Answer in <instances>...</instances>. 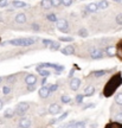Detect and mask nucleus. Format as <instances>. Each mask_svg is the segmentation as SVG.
I'll return each mask as SVG.
<instances>
[{"mask_svg":"<svg viewBox=\"0 0 122 128\" xmlns=\"http://www.w3.org/2000/svg\"><path fill=\"white\" fill-rule=\"evenodd\" d=\"M122 84V75L121 72H118L115 74L114 76L110 77L107 84H106V87L103 89V95L106 97H110V96L113 95L114 92H116L118 89V87Z\"/></svg>","mask_w":122,"mask_h":128,"instance_id":"f257e3e1","label":"nucleus"},{"mask_svg":"<svg viewBox=\"0 0 122 128\" xmlns=\"http://www.w3.org/2000/svg\"><path fill=\"white\" fill-rule=\"evenodd\" d=\"M7 43L13 46H30L36 43V39L34 38H16V39L8 40Z\"/></svg>","mask_w":122,"mask_h":128,"instance_id":"f03ea898","label":"nucleus"},{"mask_svg":"<svg viewBox=\"0 0 122 128\" xmlns=\"http://www.w3.org/2000/svg\"><path fill=\"white\" fill-rule=\"evenodd\" d=\"M28 108H30V103H28V102H20V103L17 104V107H16V114L23 116L27 110H28Z\"/></svg>","mask_w":122,"mask_h":128,"instance_id":"7ed1b4c3","label":"nucleus"},{"mask_svg":"<svg viewBox=\"0 0 122 128\" xmlns=\"http://www.w3.org/2000/svg\"><path fill=\"white\" fill-rule=\"evenodd\" d=\"M56 26H57V28H58L60 32L66 33V32L69 31V24L65 19H58L57 23H56Z\"/></svg>","mask_w":122,"mask_h":128,"instance_id":"20e7f679","label":"nucleus"},{"mask_svg":"<svg viewBox=\"0 0 122 128\" xmlns=\"http://www.w3.org/2000/svg\"><path fill=\"white\" fill-rule=\"evenodd\" d=\"M69 86H70V89H71V90L76 92V90H78V88L81 87V80H80V78H76V77L71 78Z\"/></svg>","mask_w":122,"mask_h":128,"instance_id":"39448f33","label":"nucleus"},{"mask_svg":"<svg viewBox=\"0 0 122 128\" xmlns=\"http://www.w3.org/2000/svg\"><path fill=\"white\" fill-rule=\"evenodd\" d=\"M104 54L102 50H100V49H95V50H92L90 52V57L92 60H101V58H103L104 57Z\"/></svg>","mask_w":122,"mask_h":128,"instance_id":"423d86ee","label":"nucleus"},{"mask_svg":"<svg viewBox=\"0 0 122 128\" xmlns=\"http://www.w3.org/2000/svg\"><path fill=\"white\" fill-rule=\"evenodd\" d=\"M60 106L58 104V103H52V104L49 107V113L51 115H57L60 113Z\"/></svg>","mask_w":122,"mask_h":128,"instance_id":"0eeeda50","label":"nucleus"},{"mask_svg":"<svg viewBox=\"0 0 122 128\" xmlns=\"http://www.w3.org/2000/svg\"><path fill=\"white\" fill-rule=\"evenodd\" d=\"M31 127V120L27 118H22L19 120V128H30Z\"/></svg>","mask_w":122,"mask_h":128,"instance_id":"6e6552de","label":"nucleus"},{"mask_svg":"<svg viewBox=\"0 0 122 128\" xmlns=\"http://www.w3.org/2000/svg\"><path fill=\"white\" fill-rule=\"evenodd\" d=\"M104 52H106V54H107V56H109V57H114V56L116 55V46L107 45V48H106Z\"/></svg>","mask_w":122,"mask_h":128,"instance_id":"1a4fd4ad","label":"nucleus"},{"mask_svg":"<svg viewBox=\"0 0 122 128\" xmlns=\"http://www.w3.org/2000/svg\"><path fill=\"white\" fill-rule=\"evenodd\" d=\"M39 97L40 98H48L50 95V89L48 87H42L40 89H39Z\"/></svg>","mask_w":122,"mask_h":128,"instance_id":"9d476101","label":"nucleus"},{"mask_svg":"<svg viewBox=\"0 0 122 128\" xmlns=\"http://www.w3.org/2000/svg\"><path fill=\"white\" fill-rule=\"evenodd\" d=\"M25 83L27 86H32V84H36L37 83V77L32 74H28L26 77H25Z\"/></svg>","mask_w":122,"mask_h":128,"instance_id":"9b49d317","label":"nucleus"},{"mask_svg":"<svg viewBox=\"0 0 122 128\" xmlns=\"http://www.w3.org/2000/svg\"><path fill=\"white\" fill-rule=\"evenodd\" d=\"M62 54L63 55H66V56H71L75 54V49H74V46L72 45H66L64 49H62Z\"/></svg>","mask_w":122,"mask_h":128,"instance_id":"f8f14e48","label":"nucleus"},{"mask_svg":"<svg viewBox=\"0 0 122 128\" xmlns=\"http://www.w3.org/2000/svg\"><path fill=\"white\" fill-rule=\"evenodd\" d=\"M98 8V4H95V2H90L86 6V12H96Z\"/></svg>","mask_w":122,"mask_h":128,"instance_id":"ddd939ff","label":"nucleus"},{"mask_svg":"<svg viewBox=\"0 0 122 128\" xmlns=\"http://www.w3.org/2000/svg\"><path fill=\"white\" fill-rule=\"evenodd\" d=\"M16 22L18 24H24L26 23V14L25 13H18L16 16Z\"/></svg>","mask_w":122,"mask_h":128,"instance_id":"4468645a","label":"nucleus"},{"mask_svg":"<svg viewBox=\"0 0 122 128\" xmlns=\"http://www.w3.org/2000/svg\"><path fill=\"white\" fill-rule=\"evenodd\" d=\"M12 6H13L14 8H23V7H26L27 5H26V2H24V1L13 0V1H12Z\"/></svg>","mask_w":122,"mask_h":128,"instance_id":"2eb2a0df","label":"nucleus"},{"mask_svg":"<svg viewBox=\"0 0 122 128\" xmlns=\"http://www.w3.org/2000/svg\"><path fill=\"white\" fill-rule=\"evenodd\" d=\"M84 96H92L94 92H95V87L94 86H88V87L84 89Z\"/></svg>","mask_w":122,"mask_h":128,"instance_id":"dca6fc26","label":"nucleus"},{"mask_svg":"<svg viewBox=\"0 0 122 128\" xmlns=\"http://www.w3.org/2000/svg\"><path fill=\"white\" fill-rule=\"evenodd\" d=\"M40 6L44 10H49V8H51L52 2H51V0H42V1H40Z\"/></svg>","mask_w":122,"mask_h":128,"instance_id":"f3484780","label":"nucleus"},{"mask_svg":"<svg viewBox=\"0 0 122 128\" xmlns=\"http://www.w3.org/2000/svg\"><path fill=\"white\" fill-rule=\"evenodd\" d=\"M16 114V112L13 109H6V112L4 113V118L5 119H12Z\"/></svg>","mask_w":122,"mask_h":128,"instance_id":"a211bd4d","label":"nucleus"},{"mask_svg":"<svg viewBox=\"0 0 122 128\" xmlns=\"http://www.w3.org/2000/svg\"><path fill=\"white\" fill-rule=\"evenodd\" d=\"M106 74H107V70H96V71L92 72V75H94V77L100 78V77H102V76H104Z\"/></svg>","mask_w":122,"mask_h":128,"instance_id":"6ab92c4d","label":"nucleus"},{"mask_svg":"<svg viewBox=\"0 0 122 128\" xmlns=\"http://www.w3.org/2000/svg\"><path fill=\"white\" fill-rule=\"evenodd\" d=\"M109 7V2L107 0H101L98 2V8L100 10H106Z\"/></svg>","mask_w":122,"mask_h":128,"instance_id":"aec40b11","label":"nucleus"},{"mask_svg":"<svg viewBox=\"0 0 122 128\" xmlns=\"http://www.w3.org/2000/svg\"><path fill=\"white\" fill-rule=\"evenodd\" d=\"M77 34L80 37H82V38H86V37H88V30L84 28H82L78 30V32H77Z\"/></svg>","mask_w":122,"mask_h":128,"instance_id":"412c9836","label":"nucleus"},{"mask_svg":"<svg viewBox=\"0 0 122 128\" xmlns=\"http://www.w3.org/2000/svg\"><path fill=\"white\" fill-rule=\"evenodd\" d=\"M104 128H122V124L118 122V121H115V122H112V124H107Z\"/></svg>","mask_w":122,"mask_h":128,"instance_id":"4be33fe9","label":"nucleus"},{"mask_svg":"<svg viewBox=\"0 0 122 128\" xmlns=\"http://www.w3.org/2000/svg\"><path fill=\"white\" fill-rule=\"evenodd\" d=\"M116 55L122 60V40L118 44V46H116Z\"/></svg>","mask_w":122,"mask_h":128,"instance_id":"5701e85b","label":"nucleus"},{"mask_svg":"<svg viewBox=\"0 0 122 128\" xmlns=\"http://www.w3.org/2000/svg\"><path fill=\"white\" fill-rule=\"evenodd\" d=\"M46 18H48V20L49 22H54V23H57V20H58V18H57V16L54 13H50L46 16Z\"/></svg>","mask_w":122,"mask_h":128,"instance_id":"b1692460","label":"nucleus"},{"mask_svg":"<svg viewBox=\"0 0 122 128\" xmlns=\"http://www.w3.org/2000/svg\"><path fill=\"white\" fill-rule=\"evenodd\" d=\"M38 72L40 74V76H43V77H48V76L51 75V71H50V70H46V69H42Z\"/></svg>","mask_w":122,"mask_h":128,"instance_id":"393cba45","label":"nucleus"},{"mask_svg":"<svg viewBox=\"0 0 122 128\" xmlns=\"http://www.w3.org/2000/svg\"><path fill=\"white\" fill-rule=\"evenodd\" d=\"M115 102H116V104L122 107V92H118V95L115 96Z\"/></svg>","mask_w":122,"mask_h":128,"instance_id":"a878e982","label":"nucleus"},{"mask_svg":"<svg viewBox=\"0 0 122 128\" xmlns=\"http://www.w3.org/2000/svg\"><path fill=\"white\" fill-rule=\"evenodd\" d=\"M60 101L63 102L64 104H66L69 102H71V98H70V96H68V95H62L60 96Z\"/></svg>","mask_w":122,"mask_h":128,"instance_id":"bb28decb","label":"nucleus"},{"mask_svg":"<svg viewBox=\"0 0 122 128\" xmlns=\"http://www.w3.org/2000/svg\"><path fill=\"white\" fill-rule=\"evenodd\" d=\"M51 2H52L54 7H59L60 5L63 4V0H51Z\"/></svg>","mask_w":122,"mask_h":128,"instance_id":"cd10ccee","label":"nucleus"},{"mask_svg":"<svg viewBox=\"0 0 122 128\" xmlns=\"http://www.w3.org/2000/svg\"><path fill=\"white\" fill-rule=\"evenodd\" d=\"M50 49H51L52 51H57V50L60 49V45H59V43H56V42H54L52 45H50Z\"/></svg>","mask_w":122,"mask_h":128,"instance_id":"c85d7f7f","label":"nucleus"},{"mask_svg":"<svg viewBox=\"0 0 122 128\" xmlns=\"http://www.w3.org/2000/svg\"><path fill=\"white\" fill-rule=\"evenodd\" d=\"M59 40L69 43V42H74V38H72V37H59Z\"/></svg>","mask_w":122,"mask_h":128,"instance_id":"c756f323","label":"nucleus"},{"mask_svg":"<svg viewBox=\"0 0 122 128\" xmlns=\"http://www.w3.org/2000/svg\"><path fill=\"white\" fill-rule=\"evenodd\" d=\"M31 28L32 30H33V31L34 32H38V31H40V26H39V25H38V24H32L31 25Z\"/></svg>","mask_w":122,"mask_h":128,"instance_id":"7c9ffc66","label":"nucleus"},{"mask_svg":"<svg viewBox=\"0 0 122 128\" xmlns=\"http://www.w3.org/2000/svg\"><path fill=\"white\" fill-rule=\"evenodd\" d=\"M115 20H116V23H118V25H122V13H118V16H116Z\"/></svg>","mask_w":122,"mask_h":128,"instance_id":"2f4dec72","label":"nucleus"},{"mask_svg":"<svg viewBox=\"0 0 122 128\" xmlns=\"http://www.w3.org/2000/svg\"><path fill=\"white\" fill-rule=\"evenodd\" d=\"M42 42H43V44H44V45H52V44H54V40H51V39H43V40H42Z\"/></svg>","mask_w":122,"mask_h":128,"instance_id":"473e14b6","label":"nucleus"},{"mask_svg":"<svg viewBox=\"0 0 122 128\" xmlns=\"http://www.w3.org/2000/svg\"><path fill=\"white\" fill-rule=\"evenodd\" d=\"M76 128H86V122H83V121L76 122Z\"/></svg>","mask_w":122,"mask_h":128,"instance_id":"72a5a7b5","label":"nucleus"},{"mask_svg":"<svg viewBox=\"0 0 122 128\" xmlns=\"http://www.w3.org/2000/svg\"><path fill=\"white\" fill-rule=\"evenodd\" d=\"M115 121H118V122H122V112L121 113H118V114L115 115Z\"/></svg>","mask_w":122,"mask_h":128,"instance_id":"f704fd0d","label":"nucleus"},{"mask_svg":"<svg viewBox=\"0 0 122 128\" xmlns=\"http://www.w3.org/2000/svg\"><path fill=\"white\" fill-rule=\"evenodd\" d=\"M83 98H84V95H81V94H80V95L76 96V102L77 103H82V102H83Z\"/></svg>","mask_w":122,"mask_h":128,"instance_id":"c9c22d12","label":"nucleus"},{"mask_svg":"<svg viewBox=\"0 0 122 128\" xmlns=\"http://www.w3.org/2000/svg\"><path fill=\"white\" fill-rule=\"evenodd\" d=\"M69 115V112H65V113H63V114L59 116V119H58V121H63V120H65L66 119V116Z\"/></svg>","mask_w":122,"mask_h":128,"instance_id":"e433bc0d","label":"nucleus"},{"mask_svg":"<svg viewBox=\"0 0 122 128\" xmlns=\"http://www.w3.org/2000/svg\"><path fill=\"white\" fill-rule=\"evenodd\" d=\"M8 0H0V7H6L8 5Z\"/></svg>","mask_w":122,"mask_h":128,"instance_id":"4c0bfd02","label":"nucleus"},{"mask_svg":"<svg viewBox=\"0 0 122 128\" xmlns=\"http://www.w3.org/2000/svg\"><path fill=\"white\" fill-rule=\"evenodd\" d=\"M2 92H4L5 95H8L10 92H11V88L10 87H4L2 88Z\"/></svg>","mask_w":122,"mask_h":128,"instance_id":"58836bf2","label":"nucleus"},{"mask_svg":"<svg viewBox=\"0 0 122 128\" xmlns=\"http://www.w3.org/2000/svg\"><path fill=\"white\" fill-rule=\"evenodd\" d=\"M71 4H72V0H63V5L66 7H69Z\"/></svg>","mask_w":122,"mask_h":128,"instance_id":"ea45409f","label":"nucleus"},{"mask_svg":"<svg viewBox=\"0 0 122 128\" xmlns=\"http://www.w3.org/2000/svg\"><path fill=\"white\" fill-rule=\"evenodd\" d=\"M57 88H58V84H54V86H51V87L49 88L50 89V92H54L57 90Z\"/></svg>","mask_w":122,"mask_h":128,"instance_id":"a19ab883","label":"nucleus"},{"mask_svg":"<svg viewBox=\"0 0 122 128\" xmlns=\"http://www.w3.org/2000/svg\"><path fill=\"white\" fill-rule=\"evenodd\" d=\"M66 128H76V122H75V121H71V122L66 126Z\"/></svg>","mask_w":122,"mask_h":128,"instance_id":"79ce46f5","label":"nucleus"},{"mask_svg":"<svg viewBox=\"0 0 122 128\" xmlns=\"http://www.w3.org/2000/svg\"><path fill=\"white\" fill-rule=\"evenodd\" d=\"M36 89V84H32V86H27V90L28 92H33Z\"/></svg>","mask_w":122,"mask_h":128,"instance_id":"37998d69","label":"nucleus"},{"mask_svg":"<svg viewBox=\"0 0 122 128\" xmlns=\"http://www.w3.org/2000/svg\"><path fill=\"white\" fill-rule=\"evenodd\" d=\"M7 80H8V81H12V82H14V80H16V76H7Z\"/></svg>","mask_w":122,"mask_h":128,"instance_id":"c03bdc74","label":"nucleus"},{"mask_svg":"<svg viewBox=\"0 0 122 128\" xmlns=\"http://www.w3.org/2000/svg\"><path fill=\"white\" fill-rule=\"evenodd\" d=\"M57 121H58V120L52 119V120H51V121H50V124H56V122H57Z\"/></svg>","mask_w":122,"mask_h":128,"instance_id":"a18cd8bd","label":"nucleus"},{"mask_svg":"<svg viewBox=\"0 0 122 128\" xmlns=\"http://www.w3.org/2000/svg\"><path fill=\"white\" fill-rule=\"evenodd\" d=\"M2 107H4V102H2V101L0 100V110L2 109Z\"/></svg>","mask_w":122,"mask_h":128,"instance_id":"49530a36","label":"nucleus"},{"mask_svg":"<svg viewBox=\"0 0 122 128\" xmlns=\"http://www.w3.org/2000/svg\"><path fill=\"white\" fill-rule=\"evenodd\" d=\"M72 75H74V70H71L70 74H69V77H72Z\"/></svg>","mask_w":122,"mask_h":128,"instance_id":"de8ad7c7","label":"nucleus"},{"mask_svg":"<svg viewBox=\"0 0 122 128\" xmlns=\"http://www.w3.org/2000/svg\"><path fill=\"white\" fill-rule=\"evenodd\" d=\"M114 1H116V2H121L122 0H114Z\"/></svg>","mask_w":122,"mask_h":128,"instance_id":"09e8293b","label":"nucleus"},{"mask_svg":"<svg viewBox=\"0 0 122 128\" xmlns=\"http://www.w3.org/2000/svg\"><path fill=\"white\" fill-rule=\"evenodd\" d=\"M2 82V77H1V76H0V83Z\"/></svg>","mask_w":122,"mask_h":128,"instance_id":"8fccbe9b","label":"nucleus"},{"mask_svg":"<svg viewBox=\"0 0 122 128\" xmlns=\"http://www.w3.org/2000/svg\"><path fill=\"white\" fill-rule=\"evenodd\" d=\"M81 1H83V0H81Z\"/></svg>","mask_w":122,"mask_h":128,"instance_id":"3c124183","label":"nucleus"},{"mask_svg":"<svg viewBox=\"0 0 122 128\" xmlns=\"http://www.w3.org/2000/svg\"><path fill=\"white\" fill-rule=\"evenodd\" d=\"M0 40H1V39H0Z\"/></svg>","mask_w":122,"mask_h":128,"instance_id":"603ef678","label":"nucleus"}]
</instances>
